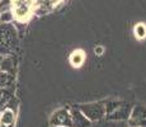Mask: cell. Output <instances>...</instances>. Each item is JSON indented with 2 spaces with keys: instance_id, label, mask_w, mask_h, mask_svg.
<instances>
[{
  "instance_id": "obj_6",
  "label": "cell",
  "mask_w": 146,
  "mask_h": 127,
  "mask_svg": "<svg viewBox=\"0 0 146 127\" xmlns=\"http://www.w3.org/2000/svg\"><path fill=\"white\" fill-rule=\"evenodd\" d=\"M132 107L131 104L122 102L113 112H111L109 114H107V120H114V121H127L130 118Z\"/></svg>"
},
{
  "instance_id": "obj_10",
  "label": "cell",
  "mask_w": 146,
  "mask_h": 127,
  "mask_svg": "<svg viewBox=\"0 0 146 127\" xmlns=\"http://www.w3.org/2000/svg\"><path fill=\"white\" fill-rule=\"evenodd\" d=\"M14 122H15V113L13 112V109L5 108L0 113V123H1V126H4V127L13 126Z\"/></svg>"
},
{
  "instance_id": "obj_5",
  "label": "cell",
  "mask_w": 146,
  "mask_h": 127,
  "mask_svg": "<svg viewBox=\"0 0 146 127\" xmlns=\"http://www.w3.org/2000/svg\"><path fill=\"white\" fill-rule=\"evenodd\" d=\"M128 125L132 127H146V107L145 106H136L132 108L128 118Z\"/></svg>"
},
{
  "instance_id": "obj_12",
  "label": "cell",
  "mask_w": 146,
  "mask_h": 127,
  "mask_svg": "<svg viewBox=\"0 0 146 127\" xmlns=\"http://www.w3.org/2000/svg\"><path fill=\"white\" fill-rule=\"evenodd\" d=\"M10 97H12V92H9L7 88H1L0 86V107L4 106Z\"/></svg>"
},
{
  "instance_id": "obj_1",
  "label": "cell",
  "mask_w": 146,
  "mask_h": 127,
  "mask_svg": "<svg viewBox=\"0 0 146 127\" xmlns=\"http://www.w3.org/2000/svg\"><path fill=\"white\" fill-rule=\"evenodd\" d=\"M18 33L13 23L0 22V55L8 56L15 52L18 49Z\"/></svg>"
},
{
  "instance_id": "obj_15",
  "label": "cell",
  "mask_w": 146,
  "mask_h": 127,
  "mask_svg": "<svg viewBox=\"0 0 146 127\" xmlns=\"http://www.w3.org/2000/svg\"><path fill=\"white\" fill-rule=\"evenodd\" d=\"M135 32H136V35L139 36V37H145L146 36V27L144 24H139L136 27V29H135Z\"/></svg>"
},
{
  "instance_id": "obj_14",
  "label": "cell",
  "mask_w": 146,
  "mask_h": 127,
  "mask_svg": "<svg viewBox=\"0 0 146 127\" xmlns=\"http://www.w3.org/2000/svg\"><path fill=\"white\" fill-rule=\"evenodd\" d=\"M14 15L12 10H5V12H1V14H0V22L1 23H12Z\"/></svg>"
},
{
  "instance_id": "obj_7",
  "label": "cell",
  "mask_w": 146,
  "mask_h": 127,
  "mask_svg": "<svg viewBox=\"0 0 146 127\" xmlns=\"http://www.w3.org/2000/svg\"><path fill=\"white\" fill-rule=\"evenodd\" d=\"M70 114H71V127H89L92 125V122L81 113L80 109H78L76 107L70 109Z\"/></svg>"
},
{
  "instance_id": "obj_3",
  "label": "cell",
  "mask_w": 146,
  "mask_h": 127,
  "mask_svg": "<svg viewBox=\"0 0 146 127\" xmlns=\"http://www.w3.org/2000/svg\"><path fill=\"white\" fill-rule=\"evenodd\" d=\"M36 0H12V13L14 18L24 22L31 15Z\"/></svg>"
},
{
  "instance_id": "obj_9",
  "label": "cell",
  "mask_w": 146,
  "mask_h": 127,
  "mask_svg": "<svg viewBox=\"0 0 146 127\" xmlns=\"http://www.w3.org/2000/svg\"><path fill=\"white\" fill-rule=\"evenodd\" d=\"M89 127H128L127 121H114V120H100L93 122Z\"/></svg>"
},
{
  "instance_id": "obj_11",
  "label": "cell",
  "mask_w": 146,
  "mask_h": 127,
  "mask_svg": "<svg viewBox=\"0 0 146 127\" xmlns=\"http://www.w3.org/2000/svg\"><path fill=\"white\" fill-rule=\"evenodd\" d=\"M13 83H14V75L8 74L5 71H0V86L1 88L12 86Z\"/></svg>"
},
{
  "instance_id": "obj_17",
  "label": "cell",
  "mask_w": 146,
  "mask_h": 127,
  "mask_svg": "<svg viewBox=\"0 0 146 127\" xmlns=\"http://www.w3.org/2000/svg\"><path fill=\"white\" fill-rule=\"evenodd\" d=\"M0 127H4V126H1V123H0Z\"/></svg>"
},
{
  "instance_id": "obj_18",
  "label": "cell",
  "mask_w": 146,
  "mask_h": 127,
  "mask_svg": "<svg viewBox=\"0 0 146 127\" xmlns=\"http://www.w3.org/2000/svg\"><path fill=\"white\" fill-rule=\"evenodd\" d=\"M0 14H1V10H0Z\"/></svg>"
},
{
  "instance_id": "obj_8",
  "label": "cell",
  "mask_w": 146,
  "mask_h": 127,
  "mask_svg": "<svg viewBox=\"0 0 146 127\" xmlns=\"http://www.w3.org/2000/svg\"><path fill=\"white\" fill-rule=\"evenodd\" d=\"M0 71H5L8 74L15 75L17 71V59L13 55L4 56L0 61Z\"/></svg>"
},
{
  "instance_id": "obj_19",
  "label": "cell",
  "mask_w": 146,
  "mask_h": 127,
  "mask_svg": "<svg viewBox=\"0 0 146 127\" xmlns=\"http://www.w3.org/2000/svg\"><path fill=\"white\" fill-rule=\"evenodd\" d=\"M141 127H145V126H141Z\"/></svg>"
},
{
  "instance_id": "obj_2",
  "label": "cell",
  "mask_w": 146,
  "mask_h": 127,
  "mask_svg": "<svg viewBox=\"0 0 146 127\" xmlns=\"http://www.w3.org/2000/svg\"><path fill=\"white\" fill-rule=\"evenodd\" d=\"M80 109L81 113L85 116L92 123L100 121L106 117V102H92V103H83L75 106Z\"/></svg>"
},
{
  "instance_id": "obj_16",
  "label": "cell",
  "mask_w": 146,
  "mask_h": 127,
  "mask_svg": "<svg viewBox=\"0 0 146 127\" xmlns=\"http://www.w3.org/2000/svg\"><path fill=\"white\" fill-rule=\"evenodd\" d=\"M3 57H4V56H1V55H0V61H1V59H3Z\"/></svg>"
},
{
  "instance_id": "obj_4",
  "label": "cell",
  "mask_w": 146,
  "mask_h": 127,
  "mask_svg": "<svg viewBox=\"0 0 146 127\" xmlns=\"http://www.w3.org/2000/svg\"><path fill=\"white\" fill-rule=\"evenodd\" d=\"M52 126L55 127H71V114L70 111L66 108H61L58 111H56L55 113L51 116L50 120Z\"/></svg>"
},
{
  "instance_id": "obj_13",
  "label": "cell",
  "mask_w": 146,
  "mask_h": 127,
  "mask_svg": "<svg viewBox=\"0 0 146 127\" xmlns=\"http://www.w3.org/2000/svg\"><path fill=\"white\" fill-rule=\"evenodd\" d=\"M83 61H84V53L81 52V51H76V52H74L71 55V64L72 65L79 66L80 64H83Z\"/></svg>"
}]
</instances>
